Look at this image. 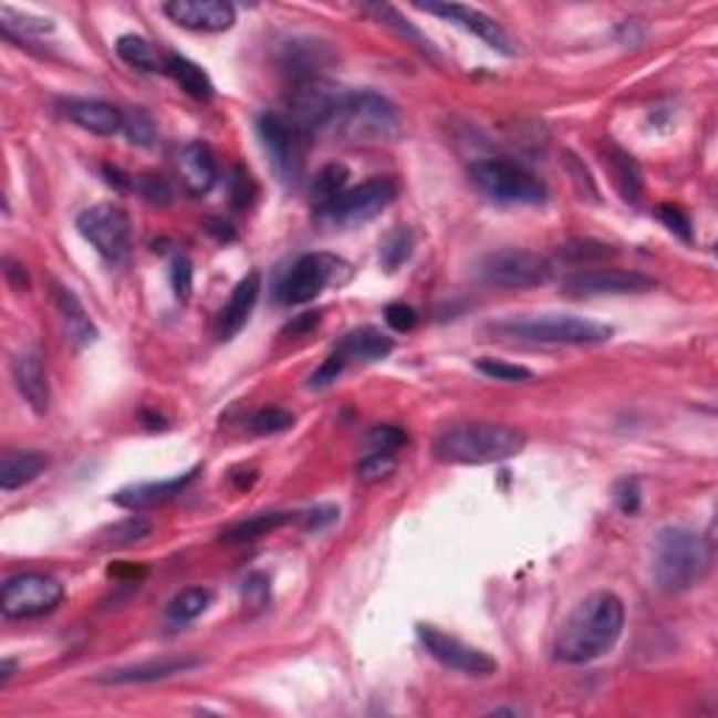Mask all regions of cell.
Instances as JSON below:
<instances>
[{
  "label": "cell",
  "mask_w": 718,
  "mask_h": 718,
  "mask_svg": "<svg viewBox=\"0 0 718 718\" xmlns=\"http://www.w3.org/2000/svg\"><path fill=\"white\" fill-rule=\"evenodd\" d=\"M626 623V610L615 592H592L564 617L555 634V659L568 665H586L606 657L617 646Z\"/></svg>",
  "instance_id": "obj_1"
},
{
  "label": "cell",
  "mask_w": 718,
  "mask_h": 718,
  "mask_svg": "<svg viewBox=\"0 0 718 718\" xmlns=\"http://www.w3.org/2000/svg\"><path fill=\"white\" fill-rule=\"evenodd\" d=\"M526 444V433L511 424L464 422L449 424L435 435L433 455L452 466H489L520 455Z\"/></svg>",
  "instance_id": "obj_2"
},
{
  "label": "cell",
  "mask_w": 718,
  "mask_h": 718,
  "mask_svg": "<svg viewBox=\"0 0 718 718\" xmlns=\"http://www.w3.org/2000/svg\"><path fill=\"white\" fill-rule=\"evenodd\" d=\"M707 570H710V548L696 531L668 526L654 537L652 575L663 592L683 595L705 581Z\"/></svg>",
  "instance_id": "obj_3"
},
{
  "label": "cell",
  "mask_w": 718,
  "mask_h": 718,
  "mask_svg": "<svg viewBox=\"0 0 718 718\" xmlns=\"http://www.w3.org/2000/svg\"><path fill=\"white\" fill-rule=\"evenodd\" d=\"M491 334L506 340L542 345H597L612 340L615 329L606 323L575 318V314H537V318H506L489 326Z\"/></svg>",
  "instance_id": "obj_4"
},
{
  "label": "cell",
  "mask_w": 718,
  "mask_h": 718,
  "mask_svg": "<svg viewBox=\"0 0 718 718\" xmlns=\"http://www.w3.org/2000/svg\"><path fill=\"white\" fill-rule=\"evenodd\" d=\"M334 129L343 138L360 144H391L402 135L398 110L374 91H345L334 118Z\"/></svg>",
  "instance_id": "obj_5"
},
{
  "label": "cell",
  "mask_w": 718,
  "mask_h": 718,
  "mask_svg": "<svg viewBox=\"0 0 718 718\" xmlns=\"http://www.w3.org/2000/svg\"><path fill=\"white\" fill-rule=\"evenodd\" d=\"M469 177L483 197L495 199L500 206H542L548 199V188L539 177L522 169L520 164L486 157L469 166Z\"/></svg>",
  "instance_id": "obj_6"
},
{
  "label": "cell",
  "mask_w": 718,
  "mask_h": 718,
  "mask_svg": "<svg viewBox=\"0 0 718 718\" xmlns=\"http://www.w3.org/2000/svg\"><path fill=\"white\" fill-rule=\"evenodd\" d=\"M480 272L489 284L500 290H537L553 278V264L537 250L502 248L486 256Z\"/></svg>",
  "instance_id": "obj_7"
},
{
  "label": "cell",
  "mask_w": 718,
  "mask_h": 718,
  "mask_svg": "<svg viewBox=\"0 0 718 718\" xmlns=\"http://www.w3.org/2000/svg\"><path fill=\"white\" fill-rule=\"evenodd\" d=\"M348 275V264L332 253H306L287 270L278 287V301L287 306L312 303L326 287L340 284V275Z\"/></svg>",
  "instance_id": "obj_8"
},
{
  "label": "cell",
  "mask_w": 718,
  "mask_h": 718,
  "mask_svg": "<svg viewBox=\"0 0 718 718\" xmlns=\"http://www.w3.org/2000/svg\"><path fill=\"white\" fill-rule=\"evenodd\" d=\"M76 230L87 244L107 261H122L129 253L133 225L127 211L115 202H98L76 217Z\"/></svg>",
  "instance_id": "obj_9"
},
{
  "label": "cell",
  "mask_w": 718,
  "mask_h": 718,
  "mask_svg": "<svg viewBox=\"0 0 718 718\" xmlns=\"http://www.w3.org/2000/svg\"><path fill=\"white\" fill-rule=\"evenodd\" d=\"M65 590L56 579L43 573H20L3 584L0 590V610L7 617H43L62 604Z\"/></svg>",
  "instance_id": "obj_10"
},
{
  "label": "cell",
  "mask_w": 718,
  "mask_h": 718,
  "mask_svg": "<svg viewBox=\"0 0 718 718\" xmlns=\"http://www.w3.org/2000/svg\"><path fill=\"white\" fill-rule=\"evenodd\" d=\"M259 138L275 175L284 183H295L303 169V141L306 135L292 124L287 113H261Z\"/></svg>",
  "instance_id": "obj_11"
},
{
  "label": "cell",
  "mask_w": 718,
  "mask_h": 718,
  "mask_svg": "<svg viewBox=\"0 0 718 718\" xmlns=\"http://www.w3.org/2000/svg\"><path fill=\"white\" fill-rule=\"evenodd\" d=\"M343 93L340 87L329 85L323 79H309V82H298V87L290 96V118L303 135L321 133V129L334 127L337 110L343 104Z\"/></svg>",
  "instance_id": "obj_12"
},
{
  "label": "cell",
  "mask_w": 718,
  "mask_h": 718,
  "mask_svg": "<svg viewBox=\"0 0 718 718\" xmlns=\"http://www.w3.org/2000/svg\"><path fill=\"white\" fill-rule=\"evenodd\" d=\"M418 641H422V646L427 648L429 657L438 659L444 668L458 670V674L483 679V676H495L497 668H500L491 654H486V652H480V648L469 646V643L458 641V637L441 632V628L427 626V623H418Z\"/></svg>",
  "instance_id": "obj_13"
},
{
  "label": "cell",
  "mask_w": 718,
  "mask_h": 718,
  "mask_svg": "<svg viewBox=\"0 0 718 718\" xmlns=\"http://www.w3.org/2000/svg\"><path fill=\"white\" fill-rule=\"evenodd\" d=\"M396 194L398 186L393 177H371V180L348 188L326 214L340 225H363L368 219L379 217L396 199Z\"/></svg>",
  "instance_id": "obj_14"
},
{
  "label": "cell",
  "mask_w": 718,
  "mask_h": 718,
  "mask_svg": "<svg viewBox=\"0 0 718 718\" xmlns=\"http://www.w3.org/2000/svg\"><path fill=\"white\" fill-rule=\"evenodd\" d=\"M654 281L643 272L617 270V267H604V270H584L573 272L562 281V290L573 298H592V295H641L652 292Z\"/></svg>",
  "instance_id": "obj_15"
},
{
  "label": "cell",
  "mask_w": 718,
  "mask_h": 718,
  "mask_svg": "<svg viewBox=\"0 0 718 718\" xmlns=\"http://www.w3.org/2000/svg\"><path fill=\"white\" fill-rule=\"evenodd\" d=\"M422 12L427 14H438V18L449 20V23L460 25V29L471 31L475 37H480L489 49L500 51V54L511 56L513 54V43L511 37L506 34V29H502L500 23H497L495 18H489L486 12H480V9H471V7H460V3H416Z\"/></svg>",
  "instance_id": "obj_16"
},
{
  "label": "cell",
  "mask_w": 718,
  "mask_h": 718,
  "mask_svg": "<svg viewBox=\"0 0 718 718\" xmlns=\"http://www.w3.org/2000/svg\"><path fill=\"white\" fill-rule=\"evenodd\" d=\"M164 14L183 29L206 34H219L236 23V9L225 0H169Z\"/></svg>",
  "instance_id": "obj_17"
},
{
  "label": "cell",
  "mask_w": 718,
  "mask_h": 718,
  "mask_svg": "<svg viewBox=\"0 0 718 718\" xmlns=\"http://www.w3.org/2000/svg\"><path fill=\"white\" fill-rule=\"evenodd\" d=\"M12 379L20 396L25 398V405H29L37 416H45L51 405V387H49V374H45L40 351L29 348L14 354Z\"/></svg>",
  "instance_id": "obj_18"
},
{
  "label": "cell",
  "mask_w": 718,
  "mask_h": 718,
  "mask_svg": "<svg viewBox=\"0 0 718 718\" xmlns=\"http://www.w3.org/2000/svg\"><path fill=\"white\" fill-rule=\"evenodd\" d=\"M62 115L85 133L98 135V138H110V135L124 133V113L118 107L98 98H67L60 104Z\"/></svg>",
  "instance_id": "obj_19"
},
{
  "label": "cell",
  "mask_w": 718,
  "mask_h": 718,
  "mask_svg": "<svg viewBox=\"0 0 718 718\" xmlns=\"http://www.w3.org/2000/svg\"><path fill=\"white\" fill-rule=\"evenodd\" d=\"M177 171H180V180L188 194L206 197V194L217 186V155H214V149L208 144L194 141V144L183 146L180 157H177Z\"/></svg>",
  "instance_id": "obj_20"
},
{
  "label": "cell",
  "mask_w": 718,
  "mask_h": 718,
  "mask_svg": "<svg viewBox=\"0 0 718 718\" xmlns=\"http://www.w3.org/2000/svg\"><path fill=\"white\" fill-rule=\"evenodd\" d=\"M202 665V659L197 657H164V659H149V663L127 665V668L107 670L104 676H98V683L107 685H144V683H160L169 676L186 674Z\"/></svg>",
  "instance_id": "obj_21"
},
{
  "label": "cell",
  "mask_w": 718,
  "mask_h": 718,
  "mask_svg": "<svg viewBox=\"0 0 718 718\" xmlns=\"http://www.w3.org/2000/svg\"><path fill=\"white\" fill-rule=\"evenodd\" d=\"M259 292H261L259 272H248V275H244L242 281L233 287L228 303H225L222 312H219V321H217V337L219 340H233L236 334L242 332L244 323H248V318H250V312H253L256 301H259Z\"/></svg>",
  "instance_id": "obj_22"
},
{
  "label": "cell",
  "mask_w": 718,
  "mask_h": 718,
  "mask_svg": "<svg viewBox=\"0 0 718 718\" xmlns=\"http://www.w3.org/2000/svg\"><path fill=\"white\" fill-rule=\"evenodd\" d=\"M334 60V51L329 49L321 40H309V37H301V40H292L281 49V67H284L290 76H295L298 82H309V79H321L318 73Z\"/></svg>",
  "instance_id": "obj_23"
},
{
  "label": "cell",
  "mask_w": 718,
  "mask_h": 718,
  "mask_svg": "<svg viewBox=\"0 0 718 718\" xmlns=\"http://www.w3.org/2000/svg\"><path fill=\"white\" fill-rule=\"evenodd\" d=\"M197 471H199V466H194V469L183 471L180 477H171V480H160V483L129 486V489L115 491L113 502H115V506L129 508V511H141V508L164 506V502L175 500V497L180 495V491L186 489L188 483H191L194 477H197Z\"/></svg>",
  "instance_id": "obj_24"
},
{
  "label": "cell",
  "mask_w": 718,
  "mask_h": 718,
  "mask_svg": "<svg viewBox=\"0 0 718 718\" xmlns=\"http://www.w3.org/2000/svg\"><path fill=\"white\" fill-rule=\"evenodd\" d=\"M51 298H54V306L60 312V321L65 326L67 340H71L76 348H85L96 340V326H93L91 314L82 306V301L76 298V292L62 287L60 281H51Z\"/></svg>",
  "instance_id": "obj_25"
},
{
  "label": "cell",
  "mask_w": 718,
  "mask_h": 718,
  "mask_svg": "<svg viewBox=\"0 0 718 718\" xmlns=\"http://www.w3.org/2000/svg\"><path fill=\"white\" fill-rule=\"evenodd\" d=\"M601 160H604V169L610 171L612 186L617 188V194H621L626 202H637L643 194L641 164H637L626 149L612 144V141H606V144L601 146Z\"/></svg>",
  "instance_id": "obj_26"
},
{
  "label": "cell",
  "mask_w": 718,
  "mask_h": 718,
  "mask_svg": "<svg viewBox=\"0 0 718 718\" xmlns=\"http://www.w3.org/2000/svg\"><path fill=\"white\" fill-rule=\"evenodd\" d=\"M345 363L356 360V363H376V360H385L387 354H393V337H387L385 332L374 326L354 329V332L345 334L337 345H334Z\"/></svg>",
  "instance_id": "obj_27"
},
{
  "label": "cell",
  "mask_w": 718,
  "mask_h": 718,
  "mask_svg": "<svg viewBox=\"0 0 718 718\" xmlns=\"http://www.w3.org/2000/svg\"><path fill=\"white\" fill-rule=\"evenodd\" d=\"M301 520V513L295 511H264V513H253L248 520H239L233 526L225 528L219 533V542L222 544H248L256 542V539L267 537V533L278 531V528L292 526V522Z\"/></svg>",
  "instance_id": "obj_28"
},
{
  "label": "cell",
  "mask_w": 718,
  "mask_h": 718,
  "mask_svg": "<svg viewBox=\"0 0 718 718\" xmlns=\"http://www.w3.org/2000/svg\"><path fill=\"white\" fill-rule=\"evenodd\" d=\"M49 469V458L40 452H14L7 449L0 455V489L14 491L29 486L31 480L43 475Z\"/></svg>",
  "instance_id": "obj_29"
},
{
  "label": "cell",
  "mask_w": 718,
  "mask_h": 718,
  "mask_svg": "<svg viewBox=\"0 0 718 718\" xmlns=\"http://www.w3.org/2000/svg\"><path fill=\"white\" fill-rule=\"evenodd\" d=\"M166 73L175 79L186 96L197 98V102H211V98L217 96V87H214L211 76H208L197 62L188 60V56H180V54L166 56Z\"/></svg>",
  "instance_id": "obj_30"
},
{
  "label": "cell",
  "mask_w": 718,
  "mask_h": 718,
  "mask_svg": "<svg viewBox=\"0 0 718 718\" xmlns=\"http://www.w3.org/2000/svg\"><path fill=\"white\" fill-rule=\"evenodd\" d=\"M115 54L122 56L129 67L144 73H166V56L164 51L149 43L141 34H122L115 40Z\"/></svg>",
  "instance_id": "obj_31"
},
{
  "label": "cell",
  "mask_w": 718,
  "mask_h": 718,
  "mask_svg": "<svg viewBox=\"0 0 718 718\" xmlns=\"http://www.w3.org/2000/svg\"><path fill=\"white\" fill-rule=\"evenodd\" d=\"M348 180L351 171L345 164H326L318 175H314L312 186H309V199H312L314 206L321 208V211H329V208L348 191Z\"/></svg>",
  "instance_id": "obj_32"
},
{
  "label": "cell",
  "mask_w": 718,
  "mask_h": 718,
  "mask_svg": "<svg viewBox=\"0 0 718 718\" xmlns=\"http://www.w3.org/2000/svg\"><path fill=\"white\" fill-rule=\"evenodd\" d=\"M360 12L371 14V18L376 20V23H382V25H385V29H393L398 37H405L407 43L416 45V49L422 51V54L435 56L433 54V45H429L427 37H424L422 31H418L416 25L410 23V20L402 18V14H398L393 7H385V3H363V7H360Z\"/></svg>",
  "instance_id": "obj_33"
},
{
  "label": "cell",
  "mask_w": 718,
  "mask_h": 718,
  "mask_svg": "<svg viewBox=\"0 0 718 718\" xmlns=\"http://www.w3.org/2000/svg\"><path fill=\"white\" fill-rule=\"evenodd\" d=\"M211 601V590H206V586H188V590L177 592V595L171 597L169 606H166V617H169L171 623H177V626H183V623H191L197 621L199 615H206Z\"/></svg>",
  "instance_id": "obj_34"
},
{
  "label": "cell",
  "mask_w": 718,
  "mask_h": 718,
  "mask_svg": "<svg viewBox=\"0 0 718 718\" xmlns=\"http://www.w3.org/2000/svg\"><path fill=\"white\" fill-rule=\"evenodd\" d=\"M0 29L7 37L23 40V37L49 34V31H54V23L49 18H34V14L18 12L12 7H0Z\"/></svg>",
  "instance_id": "obj_35"
},
{
  "label": "cell",
  "mask_w": 718,
  "mask_h": 718,
  "mask_svg": "<svg viewBox=\"0 0 718 718\" xmlns=\"http://www.w3.org/2000/svg\"><path fill=\"white\" fill-rule=\"evenodd\" d=\"M413 248H416V236H413L410 228H396L385 236V242L379 248L382 267L387 272L398 270L402 264H407L413 256Z\"/></svg>",
  "instance_id": "obj_36"
},
{
  "label": "cell",
  "mask_w": 718,
  "mask_h": 718,
  "mask_svg": "<svg viewBox=\"0 0 718 718\" xmlns=\"http://www.w3.org/2000/svg\"><path fill=\"white\" fill-rule=\"evenodd\" d=\"M152 533V526L146 520H141V517H127V520L115 522V526H110L107 531L98 533V539H102V548H129V544L141 542V539H146Z\"/></svg>",
  "instance_id": "obj_37"
},
{
  "label": "cell",
  "mask_w": 718,
  "mask_h": 718,
  "mask_svg": "<svg viewBox=\"0 0 718 718\" xmlns=\"http://www.w3.org/2000/svg\"><path fill=\"white\" fill-rule=\"evenodd\" d=\"M562 256L573 264H592V261H604L615 256V250L604 242H595V239H573L562 248Z\"/></svg>",
  "instance_id": "obj_38"
},
{
  "label": "cell",
  "mask_w": 718,
  "mask_h": 718,
  "mask_svg": "<svg viewBox=\"0 0 718 718\" xmlns=\"http://www.w3.org/2000/svg\"><path fill=\"white\" fill-rule=\"evenodd\" d=\"M292 424H295V416L287 413L284 407H261V410L250 418V429H253L256 435L287 433Z\"/></svg>",
  "instance_id": "obj_39"
},
{
  "label": "cell",
  "mask_w": 718,
  "mask_h": 718,
  "mask_svg": "<svg viewBox=\"0 0 718 718\" xmlns=\"http://www.w3.org/2000/svg\"><path fill=\"white\" fill-rule=\"evenodd\" d=\"M396 469V455L391 452H371L356 464V480L360 483H379Z\"/></svg>",
  "instance_id": "obj_40"
},
{
  "label": "cell",
  "mask_w": 718,
  "mask_h": 718,
  "mask_svg": "<svg viewBox=\"0 0 718 718\" xmlns=\"http://www.w3.org/2000/svg\"><path fill=\"white\" fill-rule=\"evenodd\" d=\"M477 371L495 382H531L533 379V374L526 368V365H513V363H506V360H491V356L477 360Z\"/></svg>",
  "instance_id": "obj_41"
},
{
  "label": "cell",
  "mask_w": 718,
  "mask_h": 718,
  "mask_svg": "<svg viewBox=\"0 0 718 718\" xmlns=\"http://www.w3.org/2000/svg\"><path fill=\"white\" fill-rule=\"evenodd\" d=\"M124 133H127L129 144L152 146L155 144L157 129L146 110H129V113H124Z\"/></svg>",
  "instance_id": "obj_42"
},
{
  "label": "cell",
  "mask_w": 718,
  "mask_h": 718,
  "mask_svg": "<svg viewBox=\"0 0 718 718\" xmlns=\"http://www.w3.org/2000/svg\"><path fill=\"white\" fill-rule=\"evenodd\" d=\"M405 444H407V433L402 427H396V424H376V427L368 433V447L374 449V452L396 455Z\"/></svg>",
  "instance_id": "obj_43"
},
{
  "label": "cell",
  "mask_w": 718,
  "mask_h": 718,
  "mask_svg": "<svg viewBox=\"0 0 718 718\" xmlns=\"http://www.w3.org/2000/svg\"><path fill=\"white\" fill-rule=\"evenodd\" d=\"M171 292L180 303H188L194 292V264L188 256H177L171 261Z\"/></svg>",
  "instance_id": "obj_44"
},
{
  "label": "cell",
  "mask_w": 718,
  "mask_h": 718,
  "mask_svg": "<svg viewBox=\"0 0 718 718\" xmlns=\"http://www.w3.org/2000/svg\"><path fill=\"white\" fill-rule=\"evenodd\" d=\"M242 601L250 612H264L270 606V581L259 573L248 575L242 584Z\"/></svg>",
  "instance_id": "obj_45"
},
{
  "label": "cell",
  "mask_w": 718,
  "mask_h": 718,
  "mask_svg": "<svg viewBox=\"0 0 718 718\" xmlns=\"http://www.w3.org/2000/svg\"><path fill=\"white\" fill-rule=\"evenodd\" d=\"M657 217H659V222H663L670 233L679 236L683 242H690V239H694L690 217L679 206H674V202H665V206L657 208Z\"/></svg>",
  "instance_id": "obj_46"
},
{
  "label": "cell",
  "mask_w": 718,
  "mask_h": 718,
  "mask_svg": "<svg viewBox=\"0 0 718 718\" xmlns=\"http://www.w3.org/2000/svg\"><path fill=\"white\" fill-rule=\"evenodd\" d=\"M135 186H138V194L146 199V202H152V206H166L171 199V186L166 177L160 175H144L135 180Z\"/></svg>",
  "instance_id": "obj_47"
},
{
  "label": "cell",
  "mask_w": 718,
  "mask_h": 718,
  "mask_svg": "<svg viewBox=\"0 0 718 718\" xmlns=\"http://www.w3.org/2000/svg\"><path fill=\"white\" fill-rule=\"evenodd\" d=\"M385 321H387V326L393 329V332L407 334V332H413V329H416L418 312L410 306V303H402V301L387 303V306H385Z\"/></svg>",
  "instance_id": "obj_48"
},
{
  "label": "cell",
  "mask_w": 718,
  "mask_h": 718,
  "mask_svg": "<svg viewBox=\"0 0 718 718\" xmlns=\"http://www.w3.org/2000/svg\"><path fill=\"white\" fill-rule=\"evenodd\" d=\"M256 197V186L253 177L248 175L244 169L233 171V183H230V199H233L236 208H248Z\"/></svg>",
  "instance_id": "obj_49"
},
{
  "label": "cell",
  "mask_w": 718,
  "mask_h": 718,
  "mask_svg": "<svg viewBox=\"0 0 718 718\" xmlns=\"http://www.w3.org/2000/svg\"><path fill=\"white\" fill-rule=\"evenodd\" d=\"M615 500H617V508H621L626 517H632V513L641 511V486H637V480H621L615 489Z\"/></svg>",
  "instance_id": "obj_50"
},
{
  "label": "cell",
  "mask_w": 718,
  "mask_h": 718,
  "mask_svg": "<svg viewBox=\"0 0 718 718\" xmlns=\"http://www.w3.org/2000/svg\"><path fill=\"white\" fill-rule=\"evenodd\" d=\"M337 517H340L337 508L321 506V508H314V511L301 513V520L298 522H303L306 528H323V526H332V522H337Z\"/></svg>",
  "instance_id": "obj_51"
},
{
  "label": "cell",
  "mask_w": 718,
  "mask_h": 718,
  "mask_svg": "<svg viewBox=\"0 0 718 718\" xmlns=\"http://www.w3.org/2000/svg\"><path fill=\"white\" fill-rule=\"evenodd\" d=\"M107 575L115 581H122V584H138L146 575V568H138V564H110Z\"/></svg>",
  "instance_id": "obj_52"
},
{
  "label": "cell",
  "mask_w": 718,
  "mask_h": 718,
  "mask_svg": "<svg viewBox=\"0 0 718 718\" xmlns=\"http://www.w3.org/2000/svg\"><path fill=\"white\" fill-rule=\"evenodd\" d=\"M318 323H321V312H303L298 314L295 321L287 323L284 334H292V337H301V334L312 332V329H318Z\"/></svg>",
  "instance_id": "obj_53"
},
{
  "label": "cell",
  "mask_w": 718,
  "mask_h": 718,
  "mask_svg": "<svg viewBox=\"0 0 718 718\" xmlns=\"http://www.w3.org/2000/svg\"><path fill=\"white\" fill-rule=\"evenodd\" d=\"M3 267H7V278H9V284L14 287V290L18 292H23V290H29V275H25V267L23 264H14L12 259H7L3 261Z\"/></svg>",
  "instance_id": "obj_54"
},
{
  "label": "cell",
  "mask_w": 718,
  "mask_h": 718,
  "mask_svg": "<svg viewBox=\"0 0 718 718\" xmlns=\"http://www.w3.org/2000/svg\"><path fill=\"white\" fill-rule=\"evenodd\" d=\"M12 674H14V663L12 659H3V663H0V685H7L9 679H12Z\"/></svg>",
  "instance_id": "obj_55"
},
{
  "label": "cell",
  "mask_w": 718,
  "mask_h": 718,
  "mask_svg": "<svg viewBox=\"0 0 718 718\" xmlns=\"http://www.w3.org/2000/svg\"><path fill=\"white\" fill-rule=\"evenodd\" d=\"M141 418H144L146 424H149V429H166V422L160 416H152L149 410H144L141 413Z\"/></svg>",
  "instance_id": "obj_56"
}]
</instances>
